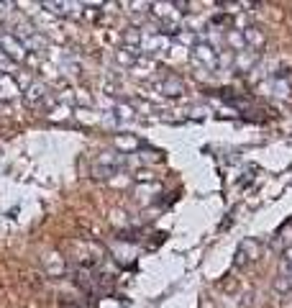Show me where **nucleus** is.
Returning <instances> with one entry per match:
<instances>
[{
    "label": "nucleus",
    "instance_id": "1",
    "mask_svg": "<svg viewBox=\"0 0 292 308\" xmlns=\"http://www.w3.org/2000/svg\"><path fill=\"white\" fill-rule=\"evenodd\" d=\"M193 62L203 69H218L221 67V54H218L215 47H211L208 41H197L193 47Z\"/></svg>",
    "mask_w": 292,
    "mask_h": 308
},
{
    "label": "nucleus",
    "instance_id": "2",
    "mask_svg": "<svg viewBox=\"0 0 292 308\" xmlns=\"http://www.w3.org/2000/svg\"><path fill=\"white\" fill-rule=\"evenodd\" d=\"M0 51L5 54L8 59L13 62H26V44L18 39V36H11V34H0Z\"/></svg>",
    "mask_w": 292,
    "mask_h": 308
},
{
    "label": "nucleus",
    "instance_id": "3",
    "mask_svg": "<svg viewBox=\"0 0 292 308\" xmlns=\"http://www.w3.org/2000/svg\"><path fill=\"white\" fill-rule=\"evenodd\" d=\"M159 87H162L167 95H179L182 90H185V87H182V83H179V80H175V77H167V80H164V83H162Z\"/></svg>",
    "mask_w": 292,
    "mask_h": 308
}]
</instances>
